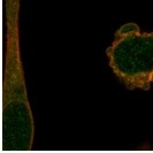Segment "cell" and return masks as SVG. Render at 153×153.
Listing matches in <instances>:
<instances>
[{"label": "cell", "mask_w": 153, "mask_h": 153, "mask_svg": "<svg viewBox=\"0 0 153 153\" xmlns=\"http://www.w3.org/2000/svg\"><path fill=\"white\" fill-rule=\"evenodd\" d=\"M19 10L20 0H4L6 43L2 77V151H28L33 138V120L20 53Z\"/></svg>", "instance_id": "obj_1"}, {"label": "cell", "mask_w": 153, "mask_h": 153, "mask_svg": "<svg viewBox=\"0 0 153 153\" xmlns=\"http://www.w3.org/2000/svg\"><path fill=\"white\" fill-rule=\"evenodd\" d=\"M109 66L130 90H149L153 83V32L142 33L135 23L124 24L107 50Z\"/></svg>", "instance_id": "obj_2"}]
</instances>
